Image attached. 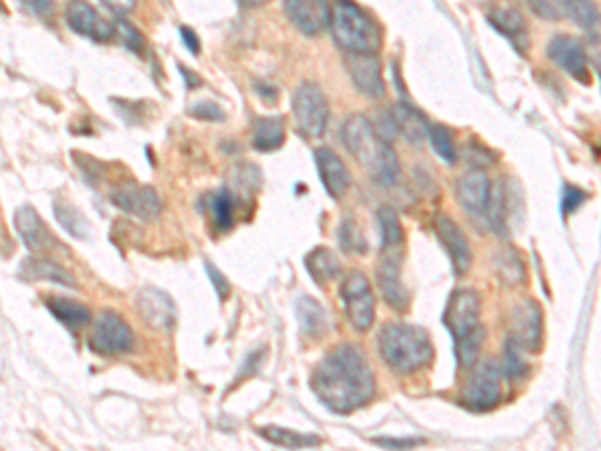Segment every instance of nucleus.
Wrapping results in <instances>:
<instances>
[{
	"label": "nucleus",
	"instance_id": "1",
	"mask_svg": "<svg viewBox=\"0 0 601 451\" xmlns=\"http://www.w3.org/2000/svg\"><path fill=\"white\" fill-rule=\"evenodd\" d=\"M311 389L335 413H351L375 395V375L363 349L345 343L331 349L313 369Z\"/></svg>",
	"mask_w": 601,
	"mask_h": 451
},
{
	"label": "nucleus",
	"instance_id": "2",
	"mask_svg": "<svg viewBox=\"0 0 601 451\" xmlns=\"http://www.w3.org/2000/svg\"><path fill=\"white\" fill-rule=\"evenodd\" d=\"M341 137L349 153L371 173L379 185L393 187L397 183L401 173L397 153L377 135L365 115H351L343 125Z\"/></svg>",
	"mask_w": 601,
	"mask_h": 451
},
{
	"label": "nucleus",
	"instance_id": "3",
	"mask_svg": "<svg viewBox=\"0 0 601 451\" xmlns=\"http://www.w3.org/2000/svg\"><path fill=\"white\" fill-rule=\"evenodd\" d=\"M481 301L473 289H457L445 307L443 323L455 341V355L463 369L477 359L485 331L481 327Z\"/></svg>",
	"mask_w": 601,
	"mask_h": 451
},
{
	"label": "nucleus",
	"instance_id": "4",
	"mask_svg": "<svg viewBox=\"0 0 601 451\" xmlns=\"http://www.w3.org/2000/svg\"><path fill=\"white\" fill-rule=\"evenodd\" d=\"M377 347L383 361L397 373H413L433 359L429 333L407 323H387L381 327Z\"/></svg>",
	"mask_w": 601,
	"mask_h": 451
},
{
	"label": "nucleus",
	"instance_id": "5",
	"mask_svg": "<svg viewBox=\"0 0 601 451\" xmlns=\"http://www.w3.org/2000/svg\"><path fill=\"white\" fill-rule=\"evenodd\" d=\"M331 33L343 51L355 55H377L383 45L379 25L353 0H335Z\"/></svg>",
	"mask_w": 601,
	"mask_h": 451
},
{
	"label": "nucleus",
	"instance_id": "6",
	"mask_svg": "<svg viewBox=\"0 0 601 451\" xmlns=\"http://www.w3.org/2000/svg\"><path fill=\"white\" fill-rule=\"evenodd\" d=\"M339 297L351 327L365 333L375 323V293L365 273L349 271L339 287Z\"/></svg>",
	"mask_w": 601,
	"mask_h": 451
},
{
	"label": "nucleus",
	"instance_id": "7",
	"mask_svg": "<svg viewBox=\"0 0 601 451\" xmlns=\"http://www.w3.org/2000/svg\"><path fill=\"white\" fill-rule=\"evenodd\" d=\"M503 371L497 361L485 359L477 363L463 387L461 403L471 411H489L501 399Z\"/></svg>",
	"mask_w": 601,
	"mask_h": 451
},
{
	"label": "nucleus",
	"instance_id": "8",
	"mask_svg": "<svg viewBox=\"0 0 601 451\" xmlns=\"http://www.w3.org/2000/svg\"><path fill=\"white\" fill-rule=\"evenodd\" d=\"M87 345L101 357L125 355L135 347V335L129 323L115 311H103L93 321Z\"/></svg>",
	"mask_w": 601,
	"mask_h": 451
},
{
	"label": "nucleus",
	"instance_id": "9",
	"mask_svg": "<svg viewBox=\"0 0 601 451\" xmlns=\"http://www.w3.org/2000/svg\"><path fill=\"white\" fill-rule=\"evenodd\" d=\"M295 125L307 139H319L329 121V103L323 91L313 83H303L291 101Z\"/></svg>",
	"mask_w": 601,
	"mask_h": 451
},
{
	"label": "nucleus",
	"instance_id": "10",
	"mask_svg": "<svg viewBox=\"0 0 601 451\" xmlns=\"http://www.w3.org/2000/svg\"><path fill=\"white\" fill-rule=\"evenodd\" d=\"M401 265H403V249L381 251L375 277H377V287L383 299L387 301V305L399 313H405L409 309V291L401 277Z\"/></svg>",
	"mask_w": 601,
	"mask_h": 451
},
{
	"label": "nucleus",
	"instance_id": "11",
	"mask_svg": "<svg viewBox=\"0 0 601 451\" xmlns=\"http://www.w3.org/2000/svg\"><path fill=\"white\" fill-rule=\"evenodd\" d=\"M65 19L73 33L87 37L95 43H109L117 37V27L105 21L87 0H69L65 9Z\"/></svg>",
	"mask_w": 601,
	"mask_h": 451
},
{
	"label": "nucleus",
	"instance_id": "12",
	"mask_svg": "<svg viewBox=\"0 0 601 451\" xmlns=\"http://www.w3.org/2000/svg\"><path fill=\"white\" fill-rule=\"evenodd\" d=\"M285 15L305 37H315L331 27L333 7L329 0H285Z\"/></svg>",
	"mask_w": 601,
	"mask_h": 451
},
{
	"label": "nucleus",
	"instance_id": "13",
	"mask_svg": "<svg viewBox=\"0 0 601 451\" xmlns=\"http://www.w3.org/2000/svg\"><path fill=\"white\" fill-rule=\"evenodd\" d=\"M547 57L553 65L573 77L577 83H589V59L581 43L567 35H557L547 45Z\"/></svg>",
	"mask_w": 601,
	"mask_h": 451
},
{
	"label": "nucleus",
	"instance_id": "14",
	"mask_svg": "<svg viewBox=\"0 0 601 451\" xmlns=\"http://www.w3.org/2000/svg\"><path fill=\"white\" fill-rule=\"evenodd\" d=\"M111 201L125 213L145 219V221L155 219L163 209V201L157 195V191L149 185H137V183L121 185L111 195Z\"/></svg>",
	"mask_w": 601,
	"mask_h": 451
},
{
	"label": "nucleus",
	"instance_id": "15",
	"mask_svg": "<svg viewBox=\"0 0 601 451\" xmlns=\"http://www.w3.org/2000/svg\"><path fill=\"white\" fill-rule=\"evenodd\" d=\"M347 71L357 91L365 97L381 99L385 95V81L377 55L347 53Z\"/></svg>",
	"mask_w": 601,
	"mask_h": 451
},
{
	"label": "nucleus",
	"instance_id": "16",
	"mask_svg": "<svg viewBox=\"0 0 601 451\" xmlns=\"http://www.w3.org/2000/svg\"><path fill=\"white\" fill-rule=\"evenodd\" d=\"M137 309L143 317V321L157 329V331H169L175 325L177 311L173 299L157 289V287H145L137 297Z\"/></svg>",
	"mask_w": 601,
	"mask_h": 451
},
{
	"label": "nucleus",
	"instance_id": "17",
	"mask_svg": "<svg viewBox=\"0 0 601 451\" xmlns=\"http://www.w3.org/2000/svg\"><path fill=\"white\" fill-rule=\"evenodd\" d=\"M541 339V309L535 301H523L511 315L509 339L525 351H535Z\"/></svg>",
	"mask_w": 601,
	"mask_h": 451
},
{
	"label": "nucleus",
	"instance_id": "18",
	"mask_svg": "<svg viewBox=\"0 0 601 451\" xmlns=\"http://www.w3.org/2000/svg\"><path fill=\"white\" fill-rule=\"evenodd\" d=\"M435 231H437V237H439L441 245L445 247V251H447V255L453 263L455 273L465 275L471 267V249H469L467 237L461 231V227L453 219H449L447 215H439L435 219Z\"/></svg>",
	"mask_w": 601,
	"mask_h": 451
},
{
	"label": "nucleus",
	"instance_id": "19",
	"mask_svg": "<svg viewBox=\"0 0 601 451\" xmlns=\"http://www.w3.org/2000/svg\"><path fill=\"white\" fill-rule=\"evenodd\" d=\"M15 229L33 253H47L57 245L53 233L31 205H23L17 209Z\"/></svg>",
	"mask_w": 601,
	"mask_h": 451
},
{
	"label": "nucleus",
	"instance_id": "20",
	"mask_svg": "<svg viewBox=\"0 0 601 451\" xmlns=\"http://www.w3.org/2000/svg\"><path fill=\"white\" fill-rule=\"evenodd\" d=\"M315 165H317V171H319V177H321V183H323L327 195L335 201L343 199L345 193L349 191L351 177H349V171H347L345 163L341 161V157L331 149H317Z\"/></svg>",
	"mask_w": 601,
	"mask_h": 451
},
{
	"label": "nucleus",
	"instance_id": "21",
	"mask_svg": "<svg viewBox=\"0 0 601 451\" xmlns=\"http://www.w3.org/2000/svg\"><path fill=\"white\" fill-rule=\"evenodd\" d=\"M491 183L487 179V175L479 169H473L469 173H465L455 187V195L457 201L461 203V207L467 213L473 215H485L487 207H489V197H491Z\"/></svg>",
	"mask_w": 601,
	"mask_h": 451
},
{
	"label": "nucleus",
	"instance_id": "22",
	"mask_svg": "<svg viewBox=\"0 0 601 451\" xmlns=\"http://www.w3.org/2000/svg\"><path fill=\"white\" fill-rule=\"evenodd\" d=\"M21 277L29 281H51L65 287H75L77 279L63 265L47 259V257H29L19 267Z\"/></svg>",
	"mask_w": 601,
	"mask_h": 451
},
{
	"label": "nucleus",
	"instance_id": "23",
	"mask_svg": "<svg viewBox=\"0 0 601 451\" xmlns=\"http://www.w3.org/2000/svg\"><path fill=\"white\" fill-rule=\"evenodd\" d=\"M295 313H297L301 333L307 339H321L329 331L327 313L321 307V303L315 301L313 297L301 295L295 303Z\"/></svg>",
	"mask_w": 601,
	"mask_h": 451
},
{
	"label": "nucleus",
	"instance_id": "24",
	"mask_svg": "<svg viewBox=\"0 0 601 451\" xmlns=\"http://www.w3.org/2000/svg\"><path fill=\"white\" fill-rule=\"evenodd\" d=\"M391 115L399 135L413 147H419L429 137V125L417 109L405 103H397L395 107H391Z\"/></svg>",
	"mask_w": 601,
	"mask_h": 451
},
{
	"label": "nucleus",
	"instance_id": "25",
	"mask_svg": "<svg viewBox=\"0 0 601 451\" xmlns=\"http://www.w3.org/2000/svg\"><path fill=\"white\" fill-rule=\"evenodd\" d=\"M45 305L53 313V317L71 331H79L91 323L89 307L79 301L67 297H49Z\"/></svg>",
	"mask_w": 601,
	"mask_h": 451
},
{
	"label": "nucleus",
	"instance_id": "26",
	"mask_svg": "<svg viewBox=\"0 0 601 451\" xmlns=\"http://www.w3.org/2000/svg\"><path fill=\"white\" fill-rule=\"evenodd\" d=\"M489 23L493 25V29L497 33H501L503 37H507L511 43H515L517 47H527V25L521 17V13H517L511 7H495L489 13Z\"/></svg>",
	"mask_w": 601,
	"mask_h": 451
},
{
	"label": "nucleus",
	"instance_id": "27",
	"mask_svg": "<svg viewBox=\"0 0 601 451\" xmlns=\"http://www.w3.org/2000/svg\"><path fill=\"white\" fill-rule=\"evenodd\" d=\"M285 143L283 117H261L253 125V147L261 153H271Z\"/></svg>",
	"mask_w": 601,
	"mask_h": 451
},
{
	"label": "nucleus",
	"instance_id": "28",
	"mask_svg": "<svg viewBox=\"0 0 601 451\" xmlns=\"http://www.w3.org/2000/svg\"><path fill=\"white\" fill-rule=\"evenodd\" d=\"M305 267L317 285L331 283L341 273V263L327 247H317L305 257Z\"/></svg>",
	"mask_w": 601,
	"mask_h": 451
},
{
	"label": "nucleus",
	"instance_id": "29",
	"mask_svg": "<svg viewBox=\"0 0 601 451\" xmlns=\"http://www.w3.org/2000/svg\"><path fill=\"white\" fill-rule=\"evenodd\" d=\"M257 433L267 439L273 445L285 447V449H305V447H317L321 445V439L313 433H303V431H293L287 427H277V425H267L257 429Z\"/></svg>",
	"mask_w": 601,
	"mask_h": 451
},
{
	"label": "nucleus",
	"instance_id": "30",
	"mask_svg": "<svg viewBox=\"0 0 601 451\" xmlns=\"http://www.w3.org/2000/svg\"><path fill=\"white\" fill-rule=\"evenodd\" d=\"M561 11L575 23L579 29L593 33L601 25V13L593 0H559Z\"/></svg>",
	"mask_w": 601,
	"mask_h": 451
},
{
	"label": "nucleus",
	"instance_id": "31",
	"mask_svg": "<svg viewBox=\"0 0 601 451\" xmlns=\"http://www.w3.org/2000/svg\"><path fill=\"white\" fill-rule=\"evenodd\" d=\"M377 221H379V231H381V251L403 249L405 233H403L399 215L391 207H381Z\"/></svg>",
	"mask_w": 601,
	"mask_h": 451
},
{
	"label": "nucleus",
	"instance_id": "32",
	"mask_svg": "<svg viewBox=\"0 0 601 451\" xmlns=\"http://www.w3.org/2000/svg\"><path fill=\"white\" fill-rule=\"evenodd\" d=\"M211 219L217 231H229L235 225V211H237V201L235 195L229 189H219L209 203Z\"/></svg>",
	"mask_w": 601,
	"mask_h": 451
},
{
	"label": "nucleus",
	"instance_id": "33",
	"mask_svg": "<svg viewBox=\"0 0 601 451\" xmlns=\"http://www.w3.org/2000/svg\"><path fill=\"white\" fill-rule=\"evenodd\" d=\"M55 219L75 239H87L91 233V227H89L91 223L87 221V217L75 205H71L67 201L55 203Z\"/></svg>",
	"mask_w": 601,
	"mask_h": 451
},
{
	"label": "nucleus",
	"instance_id": "34",
	"mask_svg": "<svg viewBox=\"0 0 601 451\" xmlns=\"http://www.w3.org/2000/svg\"><path fill=\"white\" fill-rule=\"evenodd\" d=\"M427 139H429L435 155L441 161H445L447 165H455V161H457L455 139H453V135L445 127H439V125L429 127V137Z\"/></svg>",
	"mask_w": 601,
	"mask_h": 451
},
{
	"label": "nucleus",
	"instance_id": "35",
	"mask_svg": "<svg viewBox=\"0 0 601 451\" xmlns=\"http://www.w3.org/2000/svg\"><path fill=\"white\" fill-rule=\"evenodd\" d=\"M525 349L523 347H519V345H515V343H511V341H507V345H505V365H503V369H505V373L511 377V379H521L525 373H527V369H529V363H527V359H525Z\"/></svg>",
	"mask_w": 601,
	"mask_h": 451
},
{
	"label": "nucleus",
	"instance_id": "36",
	"mask_svg": "<svg viewBox=\"0 0 601 451\" xmlns=\"http://www.w3.org/2000/svg\"><path fill=\"white\" fill-rule=\"evenodd\" d=\"M339 243L345 251L349 253H365L367 251V243H365V237L359 233L357 225L353 219H345L341 223V229H339Z\"/></svg>",
	"mask_w": 601,
	"mask_h": 451
},
{
	"label": "nucleus",
	"instance_id": "37",
	"mask_svg": "<svg viewBox=\"0 0 601 451\" xmlns=\"http://www.w3.org/2000/svg\"><path fill=\"white\" fill-rule=\"evenodd\" d=\"M115 27H117V35L121 37V43L131 51V53H135V55H143L145 53V39H143V35L133 27V25H129V23H125V21H119V23H115Z\"/></svg>",
	"mask_w": 601,
	"mask_h": 451
},
{
	"label": "nucleus",
	"instance_id": "38",
	"mask_svg": "<svg viewBox=\"0 0 601 451\" xmlns=\"http://www.w3.org/2000/svg\"><path fill=\"white\" fill-rule=\"evenodd\" d=\"M583 201H585V191H581L579 187H573V185L565 187V193H563V199H561L563 215L575 213L581 207Z\"/></svg>",
	"mask_w": 601,
	"mask_h": 451
},
{
	"label": "nucleus",
	"instance_id": "39",
	"mask_svg": "<svg viewBox=\"0 0 601 451\" xmlns=\"http://www.w3.org/2000/svg\"><path fill=\"white\" fill-rule=\"evenodd\" d=\"M205 269H207V275H209V279H211V283H213V287H215L219 299L225 301V299L231 295V285H229V281L225 279V275H223L213 263L205 261Z\"/></svg>",
	"mask_w": 601,
	"mask_h": 451
},
{
	"label": "nucleus",
	"instance_id": "40",
	"mask_svg": "<svg viewBox=\"0 0 601 451\" xmlns=\"http://www.w3.org/2000/svg\"><path fill=\"white\" fill-rule=\"evenodd\" d=\"M191 115H193L195 119H201V121H223V119H225L223 111H221L217 105L207 103V101L193 105V107H191Z\"/></svg>",
	"mask_w": 601,
	"mask_h": 451
},
{
	"label": "nucleus",
	"instance_id": "41",
	"mask_svg": "<svg viewBox=\"0 0 601 451\" xmlns=\"http://www.w3.org/2000/svg\"><path fill=\"white\" fill-rule=\"evenodd\" d=\"M587 59H589V65H591V67L599 73V77H601V35L589 41V47H587Z\"/></svg>",
	"mask_w": 601,
	"mask_h": 451
},
{
	"label": "nucleus",
	"instance_id": "42",
	"mask_svg": "<svg viewBox=\"0 0 601 451\" xmlns=\"http://www.w3.org/2000/svg\"><path fill=\"white\" fill-rule=\"evenodd\" d=\"M101 3H103L111 13H115L117 17H123V15H127L129 11L135 9L137 0H101Z\"/></svg>",
	"mask_w": 601,
	"mask_h": 451
},
{
	"label": "nucleus",
	"instance_id": "43",
	"mask_svg": "<svg viewBox=\"0 0 601 451\" xmlns=\"http://www.w3.org/2000/svg\"><path fill=\"white\" fill-rule=\"evenodd\" d=\"M21 3L39 17H47L53 11V0H21Z\"/></svg>",
	"mask_w": 601,
	"mask_h": 451
},
{
	"label": "nucleus",
	"instance_id": "44",
	"mask_svg": "<svg viewBox=\"0 0 601 451\" xmlns=\"http://www.w3.org/2000/svg\"><path fill=\"white\" fill-rule=\"evenodd\" d=\"M181 39H183L185 47H187V49H189L193 55H199L201 43H199L197 35L193 33V29H189V27H183V29H181Z\"/></svg>",
	"mask_w": 601,
	"mask_h": 451
},
{
	"label": "nucleus",
	"instance_id": "45",
	"mask_svg": "<svg viewBox=\"0 0 601 451\" xmlns=\"http://www.w3.org/2000/svg\"><path fill=\"white\" fill-rule=\"evenodd\" d=\"M375 443L383 445V447H393V449H407V447L421 443V439H375Z\"/></svg>",
	"mask_w": 601,
	"mask_h": 451
},
{
	"label": "nucleus",
	"instance_id": "46",
	"mask_svg": "<svg viewBox=\"0 0 601 451\" xmlns=\"http://www.w3.org/2000/svg\"><path fill=\"white\" fill-rule=\"evenodd\" d=\"M179 71H181V75L187 79V89H197V87H201V85H203L201 77H199V75H195V73H191L189 69H183V67L179 65Z\"/></svg>",
	"mask_w": 601,
	"mask_h": 451
},
{
	"label": "nucleus",
	"instance_id": "47",
	"mask_svg": "<svg viewBox=\"0 0 601 451\" xmlns=\"http://www.w3.org/2000/svg\"><path fill=\"white\" fill-rule=\"evenodd\" d=\"M237 3L245 9H257V7H263L265 3H269V0H237Z\"/></svg>",
	"mask_w": 601,
	"mask_h": 451
}]
</instances>
